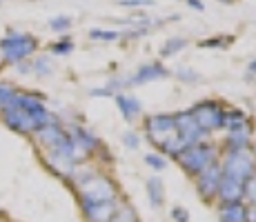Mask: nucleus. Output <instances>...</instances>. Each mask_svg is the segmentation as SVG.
Instances as JSON below:
<instances>
[{
	"mask_svg": "<svg viewBox=\"0 0 256 222\" xmlns=\"http://www.w3.org/2000/svg\"><path fill=\"white\" fill-rule=\"evenodd\" d=\"M4 65V56H2V49H0V67Z\"/></svg>",
	"mask_w": 256,
	"mask_h": 222,
	"instance_id": "obj_40",
	"label": "nucleus"
},
{
	"mask_svg": "<svg viewBox=\"0 0 256 222\" xmlns=\"http://www.w3.org/2000/svg\"><path fill=\"white\" fill-rule=\"evenodd\" d=\"M170 76V71L160 65V62H147V65H142L136 69L134 76L127 78V85H145V82H154V80H160V78H167Z\"/></svg>",
	"mask_w": 256,
	"mask_h": 222,
	"instance_id": "obj_11",
	"label": "nucleus"
},
{
	"mask_svg": "<svg viewBox=\"0 0 256 222\" xmlns=\"http://www.w3.org/2000/svg\"><path fill=\"white\" fill-rule=\"evenodd\" d=\"M248 71H250V73H256V58L248 65Z\"/></svg>",
	"mask_w": 256,
	"mask_h": 222,
	"instance_id": "obj_39",
	"label": "nucleus"
},
{
	"mask_svg": "<svg viewBox=\"0 0 256 222\" xmlns=\"http://www.w3.org/2000/svg\"><path fill=\"white\" fill-rule=\"evenodd\" d=\"M49 27H52L54 31H67V29L72 27V18H67V16L52 18V20H49Z\"/></svg>",
	"mask_w": 256,
	"mask_h": 222,
	"instance_id": "obj_31",
	"label": "nucleus"
},
{
	"mask_svg": "<svg viewBox=\"0 0 256 222\" xmlns=\"http://www.w3.org/2000/svg\"><path fill=\"white\" fill-rule=\"evenodd\" d=\"M112 222H138V216H136V209L130 202H118V209Z\"/></svg>",
	"mask_w": 256,
	"mask_h": 222,
	"instance_id": "obj_21",
	"label": "nucleus"
},
{
	"mask_svg": "<svg viewBox=\"0 0 256 222\" xmlns=\"http://www.w3.org/2000/svg\"><path fill=\"white\" fill-rule=\"evenodd\" d=\"M122 142H125L127 149H138V145H140L136 131H125V133H122Z\"/></svg>",
	"mask_w": 256,
	"mask_h": 222,
	"instance_id": "obj_34",
	"label": "nucleus"
},
{
	"mask_svg": "<svg viewBox=\"0 0 256 222\" xmlns=\"http://www.w3.org/2000/svg\"><path fill=\"white\" fill-rule=\"evenodd\" d=\"M92 40H100V42H114L118 38H122L120 31H105V29H92L90 31Z\"/></svg>",
	"mask_w": 256,
	"mask_h": 222,
	"instance_id": "obj_25",
	"label": "nucleus"
},
{
	"mask_svg": "<svg viewBox=\"0 0 256 222\" xmlns=\"http://www.w3.org/2000/svg\"><path fill=\"white\" fill-rule=\"evenodd\" d=\"M120 7H127V9H132V7H152V4H156V0H116Z\"/></svg>",
	"mask_w": 256,
	"mask_h": 222,
	"instance_id": "obj_33",
	"label": "nucleus"
},
{
	"mask_svg": "<svg viewBox=\"0 0 256 222\" xmlns=\"http://www.w3.org/2000/svg\"><path fill=\"white\" fill-rule=\"evenodd\" d=\"M18 91L14 89L12 85H7V82H0V109H7V107L14 105V100H16Z\"/></svg>",
	"mask_w": 256,
	"mask_h": 222,
	"instance_id": "obj_23",
	"label": "nucleus"
},
{
	"mask_svg": "<svg viewBox=\"0 0 256 222\" xmlns=\"http://www.w3.org/2000/svg\"><path fill=\"white\" fill-rule=\"evenodd\" d=\"M116 105H118V111L122 113L127 122H132L136 116L140 113V100L134 96H125V93H116Z\"/></svg>",
	"mask_w": 256,
	"mask_h": 222,
	"instance_id": "obj_18",
	"label": "nucleus"
},
{
	"mask_svg": "<svg viewBox=\"0 0 256 222\" xmlns=\"http://www.w3.org/2000/svg\"><path fill=\"white\" fill-rule=\"evenodd\" d=\"M80 207H82V216H85L87 222H112L118 209V202H98V205L80 202Z\"/></svg>",
	"mask_w": 256,
	"mask_h": 222,
	"instance_id": "obj_12",
	"label": "nucleus"
},
{
	"mask_svg": "<svg viewBox=\"0 0 256 222\" xmlns=\"http://www.w3.org/2000/svg\"><path fill=\"white\" fill-rule=\"evenodd\" d=\"M216 198L220 200V205H236V202H243V182H236L232 178L223 176Z\"/></svg>",
	"mask_w": 256,
	"mask_h": 222,
	"instance_id": "obj_14",
	"label": "nucleus"
},
{
	"mask_svg": "<svg viewBox=\"0 0 256 222\" xmlns=\"http://www.w3.org/2000/svg\"><path fill=\"white\" fill-rule=\"evenodd\" d=\"M72 51H74V42L70 36L60 38L58 42L52 44V53H56V56H67V53H72Z\"/></svg>",
	"mask_w": 256,
	"mask_h": 222,
	"instance_id": "obj_27",
	"label": "nucleus"
},
{
	"mask_svg": "<svg viewBox=\"0 0 256 222\" xmlns=\"http://www.w3.org/2000/svg\"><path fill=\"white\" fill-rule=\"evenodd\" d=\"M32 71H36L38 76H49V73H52V60H49L47 56L36 58L32 65Z\"/></svg>",
	"mask_w": 256,
	"mask_h": 222,
	"instance_id": "obj_28",
	"label": "nucleus"
},
{
	"mask_svg": "<svg viewBox=\"0 0 256 222\" xmlns=\"http://www.w3.org/2000/svg\"><path fill=\"white\" fill-rule=\"evenodd\" d=\"M243 202L245 205H256V174L243 182Z\"/></svg>",
	"mask_w": 256,
	"mask_h": 222,
	"instance_id": "obj_26",
	"label": "nucleus"
},
{
	"mask_svg": "<svg viewBox=\"0 0 256 222\" xmlns=\"http://www.w3.org/2000/svg\"><path fill=\"white\" fill-rule=\"evenodd\" d=\"M2 116H4V122H7V125L12 127L14 131H18V133H36L38 131L36 120H34L27 111H22L20 107H16V105L7 107V109L2 111Z\"/></svg>",
	"mask_w": 256,
	"mask_h": 222,
	"instance_id": "obj_9",
	"label": "nucleus"
},
{
	"mask_svg": "<svg viewBox=\"0 0 256 222\" xmlns=\"http://www.w3.org/2000/svg\"><path fill=\"white\" fill-rule=\"evenodd\" d=\"M74 185L78 187L80 202L98 205V202H118V187L107 176L96 174L94 169H74Z\"/></svg>",
	"mask_w": 256,
	"mask_h": 222,
	"instance_id": "obj_2",
	"label": "nucleus"
},
{
	"mask_svg": "<svg viewBox=\"0 0 256 222\" xmlns=\"http://www.w3.org/2000/svg\"><path fill=\"white\" fill-rule=\"evenodd\" d=\"M18 71H20V73H29V71H32V65H27V62H18Z\"/></svg>",
	"mask_w": 256,
	"mask_h": 222,
	"instance_id": "obj_38",
	"label": "nucleus"
},
{
	"mask_svg": "<svg viewBox=\"0 0 256 222\" xmlns=\"http://www.w3.org/2000/svg\"><path fill=\"white\" fill-rule=\"evenodd\" d=\"M200 47H220V44H225L223 38H212V40H200L198 42Z\"/></svg>",
	"mask_w": 256,
	"mask_h": 222,
	"instance_id": "obj_35",
	"label": "nucleus"
},
{
	"mask_svg": "<svg viewBox=\"0 0 256 222\" xmlns=\"http://www.w3.org/2000/svg\"><path fill=\"white\" fill-rule=\"evenodd\" d=\"M47 165L52 167V171H56V174L62 178H72L74 169H76V162H74L72 158L56 154V151H49L47 154Z\"/></svg>",
	"mask_w": 256,
	"mask_h": 222,
	"instance_id": "obj_15",
	"label": "nucleus"
},
{
	"mask_svg": "<svg viewBox=\"0 0 256 222\" xmlns=\"http://www.w3.org/2000/svg\"><path fill=\"white\" fill-rule=\"evenodd\" d=\"M225 178H232L236 182H248L256 174V156L252 149H232L225 154V160L220 162Z\"/></svg>",
	"mask_w": 256,
	"mask_h": 222,
	"instance_id": "obj_3",
	"label": "nucleus"
},
{
	"mask_svg": "<svg viewBox=\"0 0 256 222\" xmlns=\"http://www.w3.org/2000/svg\"><path fill=\"white\" fill-rule=\"evenodd\" d=\"M220 180H223V169H220V162H214L208 169H203L198 176H196V191L203 200H214L216 194H218Z\"/></svg>",
	"mask_w": 256,
	"mask_h": 222,
	"instance_id": "obj_7",
	"label": "nucleus"
},
{
	"mask_svg": "<svg viewBox=\"0 0 256 222\" xmlns=\"http://www.w3.org/2000/svg\"><path fill=\"white\" fill-rule=\"evenodd\" d=\"M170 216H172V220L174 222H192L190 220V211H187L185 207H172Z\"/></svg>",
	"mask_w": 256,
	"mask_h": 222,
	"instance_id": "obj_32",
	"label": "nucleus"
},
{
	"mask_svg": "<svg viewBox=\"0 0 256 222\" xmlns=\"http://www.w3.org/2000/svg\"><path fill=\"white\" fill-rule=\"evenodd\" d=\"M145 133L147 140L154 147H158L165 156L176 158L187 149V145L180 140L178 129H176V120L170 113H156V116H150L145 122Z\"/></svg>",
	"mask_w": 256,
	"mask_h": 222,
	"instance_id": "obj_1",
	"label": "nucleus"
},
{
	"mask_svg": "<svg viewBox=\"0 0 256 222\" xmlns=\"http://www.w3.org/2000/svg\"><path fill=\"white\" fill-rule=\"evenodd\" d=\"M0 49H2L4 62H12V65H18V62L27 60L32 53H36L38 49V40L29 33H9L0 40Z\"/></svg>",
	"mask_w": 256,
	"mask_h": 222,
	"instance_id": "obj_5",
	"label": "nucleus"
},
{
	"mask_svg": "<svg viewBox=\"0 0 256 222\" xmlns=\"http://www.w3.org/2000/svg\"><path fill=\"white\" fill-rule=\"evenodd\" d=\"M122 85H127L122 78H112L110 82H107V87L102 89H92V96H116V89H120Z\"/></svg>",
	"mask_w": 256,
	"mask_h": 222,
	"instance_id": "obj_24",
	"label": "nucleus"
},
{
	"mask_svg": "<svg viewBox=\"0 0 256 222\" xmlns=\"http://www.w3.org/2000/svg\"><path fill=\"white\" fill-rule=\"evenodd\" d=\"M67 133H70V138L74 142V149H76V160L87 158L92 151L98 149V138L92 136V133L87 129H82V127H72Z\"/></svg>",
	"mask_w": 256,
	"mask_h": 222,
	"instance_id": "obj_10",
	"label": "nucleus"
},
{
	"mask_svg": "<svg viewBox=\"0 0 256 222\" xmlns=\"http://www.w3.org/2000/svg\"><path fill=\"white\" fill-rule=\"evenodd\" d=\"M190 113H192V118L196 120V125H198L205 133L225 129V109H223L220 102L203 100V102H198L196 107H192Z\"/></svg>",
	"mask_w": 256,
	"mask_h": 222,
	"instance_id": "obj_6",
	"label": "nucleus"
},
{
	"mask_svg": "<svg viewBox=\"0 0 256 222\" xmlns=\"http://www.w3.org/2000/svg\"><path fill=\"white\" fill-rule=\"evenodd\" d=\"M252 154H254V156H256V142H254V149H252Z\"/></svg>",
	"mask_w": 256,
	"mask_h": 222,
	"instance_id": "obj_41",
	"label": "nucleus"
},
{
	"mask_svg": "<svg viewBox=\"0 0 256 222\" xmlns=\"http://www.w3.org/2000/svg\"><path fill=\"white\" fill-rule=\"evenodd\" d=\"M218 222H248V205H245V202L220 205Z\"/></svg>",
	"mask_w": 256,
	"mask_h": 222,
	"instance_id": "obj_17",
	"label": "nucleus"
},
{
	"mask_svg": "<svg viewBox=\"0 0 256 222\" xmlns=\"http://www.w3.org/2000/svg\"><path fill=\"white\" fill-rule=\"evenodd\" d=\"M185 47H187V40H185V38L174 36V38H170V40L163 42V47H160V56H163V58H170V56L178 53L180 49H185Z\"/></svg>",
	"mask_w": 256,
	"mask_h": 222,
	"instance_id": "obj_22",
	"label": "nucleus"
},
{
	"mask_svg": "<svg viewBox=\"0 0 256 222\" xmlns=\"http://www.w3.org/2000/svg\"><path fill=\"white\" fill-rule=\"evenodd\" d=\"M145 187H147L150 205L154 207V209H160V207L165 205V185H163V180H160L158 176H152Z\"/></svg>",
	"mask_w": 256,
	"mask_h": 222,
	"instance_id": "obj_19",
	"label": "nucleus"
},
{
	"mask_svg": "<svg viewBox=\"0 0 256 222\" xmlns=\"http://www.w3.org/2000/svg\"><path fill=\"white\" fill-rule=\"evenodd\" d=\"M187 7L196 9V11H205V4L200 2V0H187Z\"/></svg>",
	"mask_w": 256,
	"mask_h": 222,
	"instance_id": "obj_36",
	"label": "nucleus"
},
{
	"mask_svg": "<svg viewBox=\"0 0 256 222\" xmlns=\"http://www.w3.org/2000/svg\"><path fill=\"white\" fill-rule=\"evenodd\" d=\"M248 125V116L243 109H225V129L234 131Z\"/></svg>",
	"mask_w": 256,
	"mask_h": 222,
	"instance_id": "obj_20",
	"label": "nucleus"
},
{
	"mask_svg": "<svg viewBox=\"0 0 256 222\" xmlns=\"http://www.w3.org/2000/svg\"><path fill=\"white\" fill-rule=\"evenodd\" d=\"M174 73H176V78L183 82H198L200 80V73H196L194 69H190V67H178Z\"/></svg>",
	"mask_w": 256,
	"mask_h": 222,
	"instance_id": "obj_29",
	"label": "nucleus"
},
{
	"mask_svg": "<svg viewBox=\"0 0 256 222\" xmlns=\"http://www.w3.org/2000/svg\"><path fill=\"white\" fill-rule=\"evenodd\" d=\"M216 158H218V151H216L214 145H210V142H196V145L187 147L183 154L178 156V162L185 174L198 176L200 171L208 169L210 165L218 162Z\"/></svg>",
	"mask_w": 256,
	"mask_h": 222,
	"instance_id": "obj_4",
	"label": "nucleus"
},
{
	"mask_svg": "<svg viewBox=\"0 0 256 222\" xmlns=\"http://www.w3.org/2000/svg\"><path fill=\"white\" fill-rule=\"evenodd\" d=\"M145 162H147V167H152L154 171L167 169V160H165L163 156H158V154H147L145 156Z\"/></svg>",
	"mask_w": 256,
	"mask_h": 222,
	"instance_id": "obj_30",
	"label": "nucleus"
},
{
	"mask_svg": "<svg viewBox=\"0 0 256 222\" xmlns=\"http://www.w3.org/2000/svg\"><path fill=\"white\" fill-rule=\"evenodd\" d=\"M36 136H38V140H40L49 151H54V149H58V147H60L62 142H65L67 131L62 129V127L58 125L56 120H54V122H49V125L40 127V129L36 131Z\"/></svg>",
	"mask_w": 256,
	"mask_h": 222,
	"instance_id": "obj_13",
	"label": "nucleus"
},
{
	"mask_svg": "<svg viewBox=\"0 0 256 222\" xmlns=\"http://www.w3.org/2000/svg\"><path fill=\"white\" fill-rule=\"evenodd\" d=\"M248 222H256V205H248Z\"/></svg>",
	"mask_w": 256,
	"mask_h": 222,
	"instance_id": "obj_37",
	"label": "nucleus"
},
{
	"mask_svg": "<svg viewBox=\"0 0 256 222\" xmlns=\"http://www.w3.org/2000/svg\"><path fill=\"white\" fill-rule=\"evenodd\" d=\"M250 142H252V125H245L240 129H234V131H228V151L232 149H248Z\"/></svg>",
	"mask_w": 256,
	"mask_h": 222,
	"instance_id": "obj_16",
	"label": "nucleus"
},
{
	"mask_svg": "<svg viewBox=\"0 0 256 222\" xmlns=\"http://www.w3.org/2000/svg\"><path fill=\"white\" fill-rule=\"evenodd\" d=\"M174 120H176V129H178L180 140H183L187 147L196 145V142H200L205 136H208V133H205L198 125H196V120L192 118L190 111H178L174 116Z\"/></svg>",
	"mask_w": 256,
	"mask_h": 222,
	"instance_id": "obj_8",
	"label": "nucleus"
}]
</instances>
